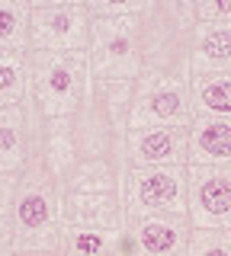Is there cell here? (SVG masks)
<instances>
[{"label":"cell","instance_id":"8fae6325","mask_svg":"<svg viewBox=\"0 0 231 256\" xmlns=\"http://www.w3.org/2000/svg\"><path fill=\"white\" fill-rule=\"evenodd\" d=\"M65 224L125 234V202L119 192H65Z\"/></svg>","mask_w":231,"mask_h":256},{"label":"cell","instance_id":"7402d4cb","mask_svg":"<svg viewBox=\"0 0 231 256\" xmlns=\"http://www.w3.org/2000/svg\"><path fill=\"white\" fill-rule=\"evenodd\" d=\"M90 16H138L145 0H84Z\"/></svg>","mask_w":231,"mask_h":256},{"label":"cell","instance_id":"5b68a950","mask_svg":"<svg viewBox=\"0 0 231 256\" xmlns=\"http://www.w3.org/2000/svg\"><path fill=\"white\" fill-rule=\"evenodd\" d=\"M122 202L129 214H186L189 173L186 166H132Z\"/></svg>","mask_w":231,"mask_h":256},{"label":"cell","instance_id":"e0dca14e","mask_svg":"<svg viewBox=\"0 0 231 256\" xmlns=\"http://www.w3.org/2000/svg\"><path fill=\"white\" fill-rule=\"evenodd\" d=\"M33 96V61L29 48L0 52V106H23Z\"/></svg>","mask_w":231,"mask_h":256},{"label":"cell","instance_id":"277c9868","mask_svg":"<svg viewBox=\"0 0 231 256\" xmlns=\"http://www.w3.org/2000/svg\"><path fill=\"white\" fill-rule=\"evenodd\" d=\"M87 58L93 80H138L145 70L138 16H93Z\"/></svg>","mask_w":231,"mask_h":256},{"label":"cell","instance_id":"4fadbf2b","mask_svg":"<svg viewBox=\"0 0 231 256\" xmlns=\"http://www.w3.org/2000/svg\"><path fill=\"white\" fill-rule=\"evenodd\" d=\"M33 157L26 106H0V173H23Z\"/></svg>","mask_w":231,"mask_h":256},{"label":"cell","instance_id":"30bf717a","mask_svg":"<svg viewBox=\"0 0 231 256\" xmlns=\"http://www.w3.org/2000/svg\"><path fill=\"white\" fill-rule=\"evenodd\" d=\"M125 154L132 166H186L189 128L132 125L125 132Z\"/></svg>","mask_w":231,"mask_h":256},{"label":"cell","instance_id":"52a82bcc","mask_svg":"<svg viewBox=\"0 0 231 256\" xmlns=\"http://www.w3.org/2000/svg\"><path fill=\"white\" fill-rule=\"evenodd\" d=\"M93 16L87 4L65 6H33L29 22V48L39 52H87L90 48Z\"/></svg>","mask_w":231,"mask_h":256},{"label":"cell","instance_id":"9a60e30c","mask_svg":"<svg viewBox=\"0 0 231 256\" xmlns=\"http://www.w3.org/2000/svg\"><path fill=\"white\" fill-rule=\"evenodd\" d=\"M58 253L61 256H129L125 234L100 230V228H74V224H65Z\"/></svg>","mask_w":231,"mask_h":256},{"label":"cell","instance_id":"ffe728a7","mask_svg":"<svg viewBox=\"0 0 231 256\" xmlns=\"http://www.w3.org/2000/svg\"><path fill=\"white\" fill-rule=\"evenodd\" d=\"M186 256H231V230L193 228L189 230Z\"/></svg>","mask_w":231,"mask_h":256},{"label":"cell","instance_id":"603a6c76","mask_svg":"<svg viewBox=\"0 0 231 256\" xmlns=\"http://www.w3.org/2000/svg\"><path fill=\"white\" fill-rule=\"evenodd\" d=\"M199 22H231V0H196Z\"/></svg>","mask_w":231,"mask_h":256},{"label":"cell","instance_id":"3957f363","mask_svg":"<svg viewBox=\"0 0 231 256\" xmlns=\"http://www.w3.org/2000/svg\"><path fill=\"white\" fill-rule=\"evenodd\" d=\"M33 61V100L45 118L74 116L84 109L93 90L87 52H39L29 48Z\"/></svg>","mask_w":231,"mask_h":256},{"label":"cell","instance_id":"ba28073f","mask_svg":"<svg viewBox=\"0 0 231 256\" xmlns=\"http://www.w3.org/2000/svg\"><path fill=\"white\" fill-rule=\"evenodd\" d=\"M186 214H129L125 212V250L129 256H186Z\"/></svg>","mask_w":231,"mask_h":256},{"label":"cell","instance_id":"d6986e66","mask_svg":"<svg viewBox=\"0 0 231 256\" xmlns=\"http://www.w3.org/2000/svg\"><path fill=\"white\" fill-rule=\"evenodd\" d=\"M29 22H33L29 0H0V52L29 48Z\"/></svg>","mask_w":231,"mask_h":256},{"label":"cell","instance_id":"484cf974","mask_svg":"<svg viewBox=\"0 0 231 256\" xmlns=\"http://www.w3.org/2000/svg\"><path fill=\"white\" fill-rule=\"evenodd\" d=\"M0 256H10V246H4V244H0Z\"/></svg>","mask_w":231,"mask_h":256},{"label":"cell","instance_id":"7a4b0ae2","mask_svg":"<svg viewBox=\"0 0 231 256\" xmlns=\"http://www.w3.org/2000/svg\"><path fill=\"white\" fill-rule=\"evenodd\" d=\"M141 22V61L148 74L193 77V36L199 26L196 0H145Z\"/></svg>","mask_w":231,"mask_h":256},{"label":"cell","instance_id":"ac0fdd59","mask_svg":"<svg viewBox=\"0 0 231 256\" xmlns=\"http://www.w3.org/2000/svg\"><path fill=\"white\" fill-rule=\"evenodd\" d=\"M90 100L103 109V116L116 125L119 134L129 132L132 102H135V80H93Z\"/></svg>","mask_w":231,"mask_h":256},{"label":"cell","instance_id":"6da1fadb","mask_svg":"<svg viewBox=\"0 0 231 256\" xmlns=\"http://www.w3.org/2000/svg\"><path fill=\"white\" fill-rule=\"evenodd\" d=\"M65 182L42 157L23 166L10 212V250H58L65 234Z\"/></svg>","mask_w":231,"mask_h":256},{"label":"cell","instance_id":"d4e9b609","mask_svg":"<svg viewBox=\"0 0 231 256\" xmlns=\"http://www.w3.org/2000/svg\"><path fill=\"white\" fill-rule=\"evenodd\" d=\"M33 6H65V4H84V0H29Z\"/></svg>","mask_w":231,"mask_h":256},{"label":"cell","instance_id":"2e32d148","mask_svg":"<svg viewBox=\"0 0 231 256\" xmlns=\"http://www.w3.org/2000/svg\"><path fill=\"white\" fill-rule=\"evenodd\" d=\"M189 93L196 118H231V74H193Z\"/></svg>","mask_w":231,"mask_h":256},{"label":"cell","instance_id":"cb8c5ba5","mask_svg":"<svg viewBox=\"0 0 231 256\" xmlns=\"http://www.w3.org/2000/svg\"><path fill=\"white\" fill-rule=\"evenodd\" d=\"M10 256H61L58 250H10Z\"/></svg>","mask_w":231,"mask_h":256},{"label":"cell","instance_id":"8992f818","mask_svg":"<svg viewBox=\"0 0 231 256\" xmlns=\"http://www.w3.org/2000/svg\"><path fill=\"white\" fill-rule=\"evenodd\" d=\"M196 118L193 112V93H189V77H164L148 74L135 80V102H132V125H177L189 128Z\"/></svg>","mask_w":231,"mask_h":256},{"label":"cell","instance_id":"9c48e42d","mask_svg":"<svg viewBox=\"0 0 231 256\" xmlns=\"http://www.w3.org/2000/svg\"><path fill=\"white\" fill-rule=\"evenodd\" d=\"M189 173V208L193 228L231 230V170L225 166H186Z\"/></svg>","mask_w":231,"mask_h":256},{"label":"cell","instance_id":"7c38bea8","mask_svg":"<svg viewBox=\"0 0 231 256\" xmlns=\"http://www.w3.org/2000/svg\"><path fill=\"white\" fill-rule=\"evenodd\" d=\"M186 166H225V170H231V118H193Z\"/></svg>","mask_w":231,"mask_h":256},{"label":"cell","instance_id":"5bb4252c","mask_svg":"<svg viewBox=\"0 0 231 256\" xmlns=\"http://www.w3.org/2000/svg\"><path fill=\"white\" fill-rule=\"evenodd\" d=\"M193 74H231V22H199L193 36Z\"/></svg>","mask_w":231,"mask_h":256},{"label":"cell","instance_id":"44dd1931","mask_svg":"<svg viewBox=\"0 0 231 256\" xmlns=\"http://www.w3.org/2000/svg\"><path fill=\"white\" fill-rule=\"evenodd\" d=\"M20 173H0V244L10 246V212H13V196H17Z\"/></svg>","mask_w":231,"mask_h":256}]
</instances>
